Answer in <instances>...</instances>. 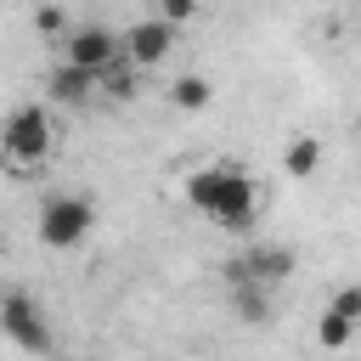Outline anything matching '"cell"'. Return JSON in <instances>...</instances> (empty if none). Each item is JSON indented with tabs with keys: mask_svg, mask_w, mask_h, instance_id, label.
<instances>
[{
	"mask_svg": "<svg viewBox=\"0 0 361 361\" xmlns=\"http://www.w3.org/2000/svg\"><path fill=\"white\" fill-rule=\"evenodd\" d=\"M34 28H39V34H56V39L68 34V23H62V11H56V6H39V11H34Z\"/></svg>",
	"mask_w": 361,
	"mask_h": 361,
	"instance_id": "14",
	"label": "cell"
},
{
	"mask_svg": "<svg viewBox=\"0 0 361 361\" xmlns=\"http://www.w3.org/2000/svg\"><path fill=\"white\" fill-rule=\"evenodd\" d=\"M209 96H214V90H209V79H203V73H180V79L169 85V102H175V107H186V113L209 107Z\"/></svg>",
	"mask_w": 361,
	"mask_h": 361,
	"instance_id": "12",
	"label": "cell"
},
{
	"mask_svg": "<svg viewBox=\"0 0 361 361\" xmlns=\"http://www.w3.org/2000/svg\"><path fill=\"white\" fill-rule=\"evenodd\" d=\"M90 226H96V203H90V197H79V192H56V197H45V203H39L34 237H39L45 248L68 254V248H79V243L90 237Z\"/></svg>",
	"mask_w": 361,
	"mask_h": 361,
	"instance_id": "3",
	"label": "cell"
},
{
	"mask_svg": "<svg viewBox=\"0 0 361 361\" xmlns=\"http://www.w3.org/2000/svg\"><path fill=\"white\" fill-rule=\"evenodd\" d=\"M62 62H73V68L102 79L113 62H124V39L113 28H102V23H79V28L62 34Z\"/></svg>",
	"mask_w": 361,
	"mask_h": 361,
	"instance_id": "5",
	"label": "cell"
},
{
	"mask_svg": "<svg viewBox=\"0 0 361 361\" xmlns=\"http://www.w3.org/2000/svg\"><path fill=\"white\" fill-rule=\"evenodd\" d=\"M102 90H107L113 102H130V96L141 90V68H130V62H113V68L102 73Z\"/></svg>",
	"mask_w": 361,
	"mask_h": 361,
	"instance_id": "13",
	"label": "cell"
},
{
	"mask_svg": "<svg viewBox=\"0 0 361 361\" xmlns=\"http://www.w3.org/2000/svg\"><path fill=\"white\" fill-rule=\"evenodd\" d=\"M186 203L214 220L220 231H254V214H259V192L248 180V169L237 164H203L186 175Z\"/></svg>",
	"mask_w": 361,
	"mask_h": 361,
	"instance_id": "1",
	"label": "cell"
},
{
	"mask_svg": "<svg viewBox=\"0 0 361 361\" xmlns=\"http://www.w3.org/2000/svg\"><path fill=\"white\" fill-rule=\"evenodd\" d=\"M96 90H102V79H96V73H85V68H73V62H62V68H51V73H45V96H51V102H62V107L90 102Z\"/></svg>",
	"mask_w": 361,
	"mask_h": 361,
	"instance_id": "9",
	"label": "cell"
},
{
	"mask_svg": "<svg viewBox=\"0 0 361 361\" xmlns=\"http://www.w3.org/2000/svg\"><path fill=\"white\" fill-rule=\"evenodd\" d=\"M0 333L23 350V355H51V322H45V310L34 305V293H23V288H11V293H0Z\"/></svg>",
	"mask_w": 361,
	"mask_h": 361,
	"instance_id": "4",
	"label": "cell"
},
{
	"mask_svg": "<svg viewBox=\"0 0 361 361\" xmlns=\"http://www.w3.org/2000/svg\"><path fill=\"white\" fill-rule=\"evenodd\" d=\"M51 147H56V130H51V113L45 107L28 102V107H11L0 118V164L6 169L28 175V169H39L51 158Z\"/></svg>",
	"mask_w": 361,
	"mask_h": 361,
	"instance_id": "2",
	"label": "cell"
},
{
	"mask_svg": "<svg viewBox=\"0 0 361 361\" xmlns=\"http://www.w3.org/2000/svg\"><path fill=\"white\" fill-rule=\"evenodd\" d=\"M355 333H361V288L350 282V288H338L333 305L316 316V350H344Z\"/></svg>",
	"mask_w": 361,
	"mask_h": 361,
	"instance_id": "6",
	"label": "cell"
},
{
	"mask_svg": "<svg viewBox=\"0 0 361 361\" xmlns=\"http://www.w3.org/2000/svg\"><path fill=\"white\" fill-rule=\"evenodd\" d=\"M192 11H197V0H158V17H164V23H175V28H180Z\"/></svg>",
	"mask_w": 361,
	"mask_h": 361,
	"instance_id": "15",
	"label": "cell"
},
{
	"mask_svg": "<svg viewBox=\"0 0 361 361\" xmlns=\"http://www.w3.org/2000/svg\"><path fill=\"white\" fill-rule=\"evenodd\" d=\"M118 39H124V62H130V68H158V62L169 56V45H175V23L141 17V23H130Z\"/></svg>",
	"mask_w": 361,
	"mask_h": 361,
	"instance_id": "7",
	"label": "cell"
},
{
	"mask_svg": "<svg viewBox=\"0 0 361 361\" xmlns=\"http://www.w3.org/2000/svg\"><path fill=\"white\" fill-rule=\"evenodd\" d=\"M231 299H237V316H243L248 327H265V322H271V288L243 282V288H231Z\"/></svg>",
	"mask_w": 361,
	"mask_h": 361,
	"instance_id": "11",
	"label": "cell"
},
{
	"mask_svg": "<svg viewBox=\"0 0 361 361\" xmlns=\"http://www.w3.org/2000/svg\"><path fill=\"white\" fill-rule=\"evenodd\" d=\"M282 169H288V180H310L322 169V141L316 135H293L288 152H282Z\"/></svg>",
	"mask_w": 361,
	"mask_h": 361,
	"instance_id": "10",
	"label": "cell"
},
{
	"mask_svg": "<svg viewBox=\"0 0 361 361\" xmlns=\"http://www.w3.org/2000/svg\"><path fill=\"white\" fill-rule=\"evenodd\" d=\"M293 248L288 243H254L248 254H243V271H248V282H259V288H276V282H288L293 276Z\"/></svg>",
	"mask_w": 361,
	"mask_h": 361,
	"instance_id": "8",
	"label": "cell"
}]
</instances>
